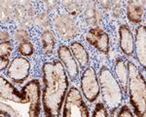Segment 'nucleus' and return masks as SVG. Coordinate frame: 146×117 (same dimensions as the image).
Segmentation results:
<instances>
[{"label": "nucleus", "mask_w": 146, "mask_h": 117, "mask_svg": "<svg viewBox=\"0 0 146 117\" xmlns=\"http://www.w3.org/2000/svg\"><path fill=\"white\" fill-rule=\"evenodd\" d=\"M0 115H1L2 117H10L11 116L8 112L5 111V110H2V109L0 110Z\"/></svg>", "instance_id": "393cba45"}, {"label": "nucleus", "mask_w": 146, "mask_h": 117, "mask_svg": "<svg viewBox=\"0 0 146 117\" xmlns=\"http://www.w3.org/2000/svg\"><path fill=\"white\" fill-rule=\"evenodd\" d=\"M44 88L42 104L47 116H60L68 88V77L60 60L45 62L42 66Z\"/></svg>", "instance_id": "f257e3e1"}, {"label": "nucleus", "mask_w": 146, "mask_h": 117, "mask_svg": "<svg viewBox=\"0 0 146 117\" xmlns=\"http://www.w3.org/2000/svg\"><path fill=\"white\" fill-rule=\"evenodd\" d=\"M13 51V44L11 41L1 42L0 44V69H5L9 64V57Z\"/></svg>", "instance_id": "f3484780"}, {"label": "nucleus", "mask_w": 146, "mask_h": 117, "mask_svg": "<svg viewBox=\"0 0 146 117\" xmlns=\"http://www.w3.org/2000/svg\"><path fill=\"white\" fill-rule=\"evenodd\" d=\"M145 12V1L131 0L127 2V17L133 23H138L142 21Z\"/></svg>", "instance_id": "4468645a"}, {"label": "nucleus", "mask_w": 146, "mask_h": 117, "mask_svg": "<svg viewBox=\"0 0 146 117\" xmlns=\"http://www.w3.org/2000/svg\"><path fill=\"white\" fill-rule=\"evenodd\" d=\"M135 50L136 58L143 68L146 66V29L144 25H140L136 29Z\"/></svg>", "instance_id": "f8f14e48"}, {"label": "nucleus", "mask_w": 146, "mask_h": 117, "mask_svg": "<svg viewBox=\"0 0 146 117\" xmlns=\"http://www.w3.org/2000/svg\"><path fill=\"white\" fill-rule=\"evenodd\" d=\"M1 109H2V110L7 111L9 114H10L11 116H20L19 112L16 111L15 109L13 108V107H10L9 105H7L5 104H2V102H1Z\"/></svg>", "instance_id": "5701e85b"}, {"label": "nucleus", "mask_w": 146, "mask_h": 117, "mask_svg": "<svg viewBox=\"0 0 146 117\" xmlns=\"http://www.w3.org/2000/svg\"><path fill=\"white\" fill-rule=\"evenodd\" d=\"M5 41H10L9 33L6 31H1V42H5Z\"/></svg>", "instance_id": "b1692460"}, {"label": "nucleus", "mask_w": 146, "mask_h": 117, "mask_svg": "<svg viewBox=\"0 0 146 117\" xmlns=\"http://www.w3.org/2000/svg\"><path fill=\"white\" fill-rule=\"evenodd\" d=\"M55 27L60 36L64 39L75 36L77 32V25L75 21L68 15L58 16L55 21Z\"/></svg>", "instance_id": "9b49d317"}, {"label": "nucleus", "mask_w": 146, "mask_h": 117, "mask_svg": "<svg viewBox=\"0 0 146 117\" xmlns=\"http://www.w3.org/2000/svg\"><path fill=\"white\" fill-rule=\"evenodd\" d=\"M70 51H71L73 57L75 60L77 62L79 67L81 68H87L89 66V62H90V57H89V53L84 48V46L79 42H73L70 45Z\"/></svg>", "instance_id": "dca6fc26"}, {"label": "nucleus", "mask_w": 146, "mask_h": 117, "mask_svg": "<svg viewBox=\"0 0 146 117\" xmlns=\"http://www.w3.org/2000/svg\"><path fill=\"white\" fill-rule=\"evenodd\" d=\"M15 36H16V39H17L19 42H21V43H22V42L29 41L28 32L25 29H18L15 33Z\"/></svg>", "instance_id": "412c9836"}, {"label": "nucleus", "mask_w": 146, "mask_h": 117, "mask_svg": "<svg viewBox=\"0 0 146 117\" xmlns=\"http://www.w3.org/2000/svg\"><path fill=\"white\" fill-rule=\"evenodd\" d=\"M93 117H108L109 114L107 112V108L106 106H104V104H101V102H98V104H96V107L94 109V112L92 114Z\"/></svg>", "instance_id": "aec40b11"}, {"label": "nucleus", "mask_w": 146, "mask_h": 117, "mask_svg": "<svg viewBox=\"0 0 146 117\" xmlns=\"http://www.w3.org/2000/svg\"><path fill=\"white\" fill-rule=\"evenodd\" d=\"M18 53L23 57H29V56L33 55L34 53V46L30 41L22 42L20 45L18 46Z\"/></svg>", "instance_id": "6ab92c4d"}, {"label": "nucleus", "mask_w": 146, "mask_h": 117, "mask_svg": "<svg viewBox=\"0 0 146 117\" xmlns=\"http://www.w3.org/2000/svg\"><path fill=\"white\" fill-rule=\"evenodd\" d=\"M63 117H89L90 110L85 104L81 93L77 88L71 87L63 102Z\"/></svg>", "instance_id": "20e7f679"}, {"label": "nucleus", "mask_w": 146, "mask_h": 117, "mask_svg": "<svg viewBox=\"0 0 146 117\" xmlns=\"http://www.w3.org/2000/svg\"><path fill=\"white\" fill-rule=\"evenodd\" d=\"M118 117H133L135 114L131 111V109L129 108L128 105H123L121 108L119 109L118 113H117Z\"/></svg>", "instance_id": "4be33fe9"}, {"label": "nucleus", "mask_w": 146, "mask_h": 117, "mask_svg": "<svg viewBox=\"0 0 146 117\" xmlns=\"http://www.w3.org/2000/svg\"><path fill=\"white\" fill-rule=\"evenodd\" d=\"M80 86L85 99L89 102H94L98 98L100 93V82L94 67L88 66L87 68H85L81 76Z\"/></svg>", "instance_id": "39448f33"}, {"label": "nucleus", "mask_w": 146, "mask_h": 117, "mask_svg": "<svg viewBox=\"0 0 146 117\" xmlns=\"http://www.w3.org/2000/svg\"><path fill=\"white\" fill-rule=\"evenodd\" d=\"M114 76L116 80L118 81L122 91L128 94V66H127L126 62L123 58H118L116 60V64L114 66Z\"/></svg>", "instance_id": "2eb2a0df"}, {"label": "nucleus", "mask_w": 146, "mask_h": 117, "mask_svg": "<svg viewBox=\"0 0 146 117\" xmlns=\"http://www.w3.org/2000/svg\"><path fill=\"white\" fill-rule=\"evenodd\" d=\"M119 46L127 56H131L135 52V39L129 27L126 25L119 27Z\"/></svg>", "instance_id": "ddd939ff"}, {"label": "nucleus", "mask_w": 146, "mask_h": 117, "mask_svg": "<svg viewBox=\"0 0 146 117\" xmlns=\"http://www.w3.org/2000/svg\"><path fill=\"white\" fill-rule=\"evenodd\" d=\"M27 93L29 97V110L28 116L37 117L40 114L41 108V89H40V82L37 79L29 81L23 87Z\"/></svg>", "instance_id": "6e6552de"}, {"label": "nucleus", "mask_w": 146, "mask_h": 117, "mask_svg": "<svg viewBox=\"0 0 146 117\" xmlns=\"http://www.w3.org/2000/svg\"><path fill=\"white\" fill-rule=\"evenodd\" d=\"M98 77L104 104L113 114L123 102V91L114 74L106 66H101Z\"/></svg>", "instance_id": "7ed1b4c3"}, {"label": "nucleus", "mask_w": 146, "mask_h": 117, "mask_svg": "<svg viewBox=\"0 0 146 117\" xmlns=\"http://www.w3.org/2000/svg\"><path fill=\"white\" fill-rule=\"evenodd\" d=\"M86 40L103 54L109 52V37L101 27H94L86 35Z\"/></svg>", "instance_id": "1a4fd4ad"}, {"label": "nucleus", "mask_w": 146, "mask_h": 117, "mask_svg": "<svg viewBox=\"0 0 146 117\" xmlns=\"http://www.w3.org/2000/svg\"><path fill=\"white\" fill-rule=\"evenodd\" d=\"M128 91L129 104L133 106L135 116L144 117L146 113L145 78L131 62H128Z\"/></svg>", "instance_id": "f03ea898"}, {"label": "nucleus", "mask_w": 146, "mask_h": 117, "mask_svg": "<svg viewBox=\"0 0 146 117\" xmlns=\"http://www.w3.org/2000/svg\"><path fill=\"white\" fill-rule=\"evenodd\" d=\"M41 44L42 50L45 55H49L53 52L55 46V36L50 30H45L41 33Z\"/></svg>", "instance_id": "a211bd4d"}, {"label": "nucleus", "mask_w": 146, "mask_h": 117, "mask_svg": "<svg viewBox=\"0 0 146 117\" xmlns=\"http://www.w3.org/2000/svg\"><path fill=\"white\" fill-rule=\"evenodd\" d=\"M30 71V62L25 57H16L12 60L9 68L7 70V75L11 80L17 84H22L27 80Z\"/></svg>", "instance_id": "423d86ee"}, {"label": "nucleus", "mask_w": 146, "mask_h": 117, "mask_svg": "<svg viewBox=\"0 0 146 117\" xmlns=\"http://www.w3.org/2000/svg\"><path fill=\"white\" fill-rule=\"evenodd\" d=\"M58 55L60 60L62 62L65 70H66L68 76L70 77L72 81L75 80L79 75V65L73 57L70 49L65 45L60 46L58 50Z\"/></svg>", "instance_id": "9d476101"}, {"label": "nucleus", "mask_w": 146, "mask_h": 117, "mask_svg": "<svg viewBox=\"0 0 146 117\" xmlns=\"http://www.w3.org/2000/svg\"><path fill=\"white\" fill-rule=\"evenodd\" d=\"M0 97L1 99L9 100L18 104H29V97L25 89L23 88L22 91H19L2 76L0 77Z\"/></svg>", "instance_id": "0eeeda50"}]
</instances>
